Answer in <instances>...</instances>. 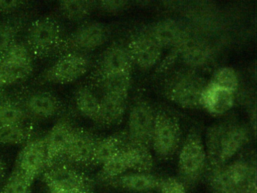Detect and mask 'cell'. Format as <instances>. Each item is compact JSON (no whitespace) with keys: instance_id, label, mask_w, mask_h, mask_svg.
Here are the masks:
<instances>
[{"instance_id":"36","label":"cell","mask_w":257,"mask_h":193,"mask_svg":"<svg viewBox=\"0 0 257 193\" xmlns=\"http://www.w3.org/2000/svg\"><path fill=\"white\" fill-rule=\"evenodd\" d=\"M6 170H7V163L2 157L0 156V179L5 176Z\"/></svg>"},{"instance_id":"35","label":"cell","mask_w":257,"mask_h":193,"mask_svg":"<svg viewBox=\"0 0 257 193\" xmlns=\"http://www.w3.org/2000/svg\"><path fill=\"white\" fill-rule=\"evenodd\" d=\"M127 1H100L97 2V9L109 14H118L128 7Z\"/></svg>"},{"instance_id":"16","label":"cell","mask_w":257,"mask_h":193,"mask_svg":"<svg viewBox=\"0 0 257 193\" xmlns=\"http://www.w3.org/2000/svg\"><path fill=\"white\" fill-rule=\"evenodd\" d=\"M72 115V113L67 111L61 115L45 137L47 152L46 169L59 162L67 149L76 126L73 124Z\"/></svg>"},{"instance_id":"37","label":"cell","mask_w":257,"mask_h":193,"mask_svg":"<svg viewBox=\"0 0 257 193\" xmlns=\"http://www.w3.org/2000/svg\"><path fill=\"white\" fill-rule=\"evenodd\" d=\"M49 193H87L80 191H66V190H49Z\"/></svg>"},{"instance_id":"18","label":"cell","mask_w":257,"mask_h":193,"mask_svg":"<svg viewBox=\"0 0 257 193\" xmlns=\"http://www.w3.org/2000/svg\"><path fill=\"white\" fill-rule=\"evenodd\" d=\"M214 50L212 45L195 33L188 41L179 60L189 69H196L207 66L213 60Z\"/></svg>"},{"instance_id":"2","label":"cell","mask_w":257,"mask_h":193,"mask_svg":"<svg viewBox=\"0 0 257 193\" xmlns=\"http://www.w3.org/2000/svg\"><path fill=\"white\" fill-rule=\"evenodd\" d=\"M64 37L61 23L52 15H46L30 23L24 42L34 60H45L55 57Z\"/></svg>"},{"instance_id":"12","label":"cell","mask_w":257,"mask_h":193,"mask_svg":"<svg viewBox=\"0 0 257 193\" xmlns=\"http://www.w3.org/2000/svg\"><path fill=\"white\" fill-rule=\"evenodd\" d=\"M43 180L49 190L80 191L91 193V181L73 166L59 161L44 170Z\"/></svg>"},{"instance_id":"29","label":"cell","mask_w":257,"mask_h":193,"mask_svg":"<svg viewBox=\"0 0 257 193\" xmlns=\"http://www.w3.org/2000/svg\"><path fill=\"white\" fill-rule=\"evenodd\" d=\"M34 62L25 64H5L0 62V81L4 87L23 82L34 72Z\"/></svg>"},{"instance_id":"22","label":"cell","mask_w":257,"mask_h":193,"mask_svg":"<svg viewBox=\"0 0 257 193\" xmlns=\"http://www.w3.org/2000/svg\"><path fill=\"white\" fill-rule=\"evenodd\" d=\"M73 102L78 113L98 124L100 111V96L90 84L79 86L73 93Z\"/></svg>"},{"instance_id":"33","label":"cell","mask_w":257,"mask_h":193,"mask_svg":"<svg viewBox=\"0 0 257 193\" xmlns=\"http://www.w3.org/2000/svg\"><path fill=\"white\" fill-rule=\"evenodd\" d=\"M158 190L159 193H186L187 187L178 177L167 176L162 177Z\"/></svg>"},{"instance_id":"8","label":"cell","mask_w":257,"mask_h":193,"mask_svg":"<svg viewBox=\"0 0 257 193\" xmlns=\"http://www.w3.org/2000/svg\"><path fill=\"white\" fill-rule=\"evenodd\" d=\"M110 36V29L104 23L85 21L68 36H65L54 57L57 58L62 54L70 52L89 54L105 45Z\"/></svg>"},{"instance_id":"10","label":"cell","mask_w":257,"mask_h":193,"mask_svg":"<svg viewBox=\"0 0 257 193\" xmlns=\"http://www.w3.org/2000/svg\"><path fill=\"white\" fill-rule=\"evenodd\" d=\"M155 117L156 110L152 104L145 98H136L129 110L125 130L127 140L151 149Z\"/></svg>"},{"instance_id":"17","label":"cell","mask_w":257,"mask_h":193,"mask_svg":"<svg viewBox=\"0 0 257 193\" xmlns=\"http://www.w3.org/2000/svg\"><path fill=\"white\" fill-rule=\"evenodd\" d=\"M150 37L162 49L172 48L191 32L190 27L176 18H163L145 27Z\"/></svg>"},{"instance_id":"6","label":"cell","mask_w":257,"mask_h":193,"mask_svg":"<svg viewBox=\"0 0 257 193\" xmlns=\"http://www.w3.org/2000/svg\"><path fill=\"white\" fill-rule=\"evenodd\" d=\"M253 176H255V166L252 160L240 157L222 167L209 170L208 183L213 193H234Z\"/></svg>"},{"instance_id":"31","label":"cell","mask_w":257,"mask_h":193,"mask_svg":"<svg viewBox=\"0 0 257 193\" xmlns=\"http://www.w3.org/2000/svg\"><path fill=\"white\" fill-rule=\"evenodd\" d=\"M208 82L221 88L229 90L236 95L240 88L239 74L234 68L230 66H222L216 69Z\"/></svg>"},{"instance_id":"30","label":"cell","mask_w":257,"mask_h":193,"mask_svg":"<svg viewBox=\"0 0 257 193\" xmlns=\"http://www.w3.org/2000/svg\"><path fill=\"white\" fill-rule=\"evenodd\" d=\"M0 62L5 64H25L34 62V58L26 43L16 40L0 54Z\"/></svg>"},{"instance_id":"23","label":"cell","mask_w":257,"mask_h":193,"mask_svg":"<svg viewBox=\"0 0 257 193\" xmlns=\"http://www.w3.org/2000/svg\"><path fill=\"white\" fill-rule=\"evenodd\" d=\"M127 141L125 130L103 138H99L94 148L91 165H103L118 152Z\"/></svg>"},{"instance_id":"38","label":"cell","mask_w":257,"mask_h":193,"mask_svg":"<svg viewBox=\"0 0 257 193\" xmlns=\"http://www.w3.org/2000/svg\"><path fill=\"white\" fill-rule=\"evenodd\" d=\"M5 88L6 87H4V84L0 81V99L6 94Z\"/></svg>"},{"instance_id":"27","label":"cell","mask_w":257,"mask_h":193,"mask_svg":"<svg viewBox=\"0 0 257 193\" xmlns=\"http://www.w3.org/2000/svg\"><path fill=\"white\" fill-rule=\"evenodd\" d=\"M29 119L15 95L6 93L0 99V125L25 123Z\"/></svg>"},{"instance_id":"26","label":"cell","mask_w":257,"mask_h":193,"mask_svg":"<svg viewBox=\"0 0 257 193\" xmlns=\"http://www.w3.org/2000/svg\"><path fill=\"white\" fill-rule=\"evenodd\" d=\"M34 135V122L0 125V145L25 144Z\"/></svg>"},{"instance_id":"15","label":"cell","mask_w":257,"mask_h":193,"mask_svg":"<svg viewBox=\"0 0 257 193\" xmlns=\"http://www.w3.org/2000/svg\"><path fill=\"white\" fill-rule=\"evenodd\" d=\"M100 137L82 127L75 126L61 161L70 165H91L96 143Z\"/></svg>"},{"instance_id":"1","label":"cell","mask_w":257,"mask_h":193,"mask_svg":"<svg viewBox=\"0 0 257 193\" xmlns=\"http://www.w3.org/2000/svg\"><path fill=\"white\" fill-rule=\"evenodd\" d=\"M247 125L234 120L217 122L209 127L206 132L207 170L222 167L243 150L250 139Z\"/></svg>"},{"instance_id":"32","label":"cell","mask_w":257,"mask_h":193,"mask_svg":"<svg viewBox=\"0 0 257 193\" xmlns=\"http://www.w3.org/2000/svg\"><path fill=\"white\" fill-rule=\"evenodd\" d=\"M32 182L13 170L4 185L3 193H31Z\"/></svg>"},{"instance_id":"11","label":"cell","mask_w":257,"mask_h":193,"mask_svg":"<svg viewBox=\"0 0 257 193\" xmlns=\"http://www.w3.org/2000/svg\"><path fill=\"white\" fill-rule=\"evenodd\" d=\"M134 64L125 44L113 42L99 56L88 75V80L109 75L132 74Z\"/></svg>"},{"instance_id":"9","label":"cell","mask_w":257,"mask_h":193,"mask_svg":"<svg viewBox=\"0 0 257 193\" xmlns=\"http://www.w3.org/2000/svg\"><path fill=\"white\" fill-rule=\"evenodd\" d=\"M14 95L31 120L52 119L67 112L62 100L49 90L23 88Z\"/></svg>"},{"instance_id":"14","label":"cell","mask_w":257,"mask_h":193,"mask_svg":"<svg viewBox=\"0 0 257 193\" xmlns=\"http://www.w3.org/2000/svg\"><path fill=\"white\" fill-rule=\"evenodd\" d=\"M47 152L44 137H35L25 143L16 160L14 170L32 182L46 169Z\"/></svg>"},{"instance_id":"20","label":"cell","mask_w":257,"mask_h":193,"mask_svg":"<svg viewBox=\"0 0 257 193\" xmlns=\"http://www.w3.org/2000/svg\"><path fill=\"white\" fill-rule=\"evenodd\" d=\"M100 111L97 125L112 127L119 125L124 119L127 108V95L100 93Z\"/></svg>"},{"instance_id":"25","label":"cell","mask_w":257,"mask_h":193,"mask_svg":"<svg viewBox=\"0 0 257 193\" xmlns=\"http://www.w3.org/2000/svg\"><path fill=\"white\" fill-rule=\"evenodd\" d=\"M125 144L112 158L100 166L101 170L99 176L103 180L109 181L127 172L133 171L132 158Z\"/></svg>"},{"instance_id":"5","label":"cell","mask_w":257,"mask_h":193,"mask_svg":"<svg viewBox=\"0 0 257 193\" xmlns=\"http://www.w3.org/2000/svg\"><path fill=\"white\" fill-rule=\"evenodd\" d=\"M183 131L178 119L165 109L156 110L151 149L159 158L174 156L183 142Z\"/></svg>"},{"instance_id":"21","label":"cell","mask_w":257,"mask_h":193,"mask_svg":"<svg viewBox=\"0 0 257 193\" xmlns=\"http://www.w3.org/2000/svg\"><path fill=\"white\" fill-rule=\"evenodd\" d=\"M160 176L151 172L131 171L109 180L111 185L133 192H148L158 189L160 183Z\"/></svg>"},{"instance_id":"4","label":"cell","mask_w":257,"mask_h":193,"mask_svg":"<svg viewBox=\"0 0 257 193\" xmlns=\"http://www.w3.org/2000/svg\"><path fill=\"white\" fill-rule=\"evenodd\" d=\"M207 168L205 146L201 132L192 128L182 142L178 151V178L188 188L195 185Z\"/></svg>"},{"instance_id":"19","label":"cell","mask_w":257,"mask_h":193,"mask_svg":"<svg viewBox=\"0 0 257 193\" xmlns=\"http://www.w3.org/2000/svg\"><path fill=\"white\" fill-rule=\"evenodd\" d=\"M235 102V93L207 81L201 96V107L212 116H221L228 113Z\"/></svg>"},{"instance_id":"24","label":"cell","mask_w":257,"mask_h":193,"mask_svg":"<svg viewBox=\"0 0 257 193\" xmlns=\"http://www.w3.org/2000/svg\"><path fill=\"white\" fill-rule=\"evenodd\" d=\"M29 18V12L24 10L0 21V54L18 40L21 32L28 25Z\"/></svg>"},{"instance_id":"34","label":"cell","mask_w":257,"mask_h":193,"mask_svg":"<svg viewBox=\"0 0 257 193\" xmlns=\"http://www.w3.org/2000/svg\"><path fill=\"white\" fill-rule=\"evenodd\" d=\"M31 3L28 1H3L0 0V15H15L22 12Z\"/></svg>"},{"instance_id":"28","label":"cell","mask_w":257,"mask_h":193,"mask_svg":"<svg viewBox=\"0 0 257 193\" xmlns=\"http://www.w3.org/2000/svg\"><path fill=\"white\" fill-rule=\"evenodd\" d=\"M97 9L95 1H60L58 11L60 15L73 22L85 21Z\"/></svg>"},{"instance_id":"7","label":"cell","mask_w":257,"mask_h":193,"mask_svg":"<svg viewBox=\"0 0 257 193\" xmlns=\"http://www.w3.org/2000/svg\"><path fill=\"white\" fill-rule=\"evenodd\" d=\"M92 66L89 54L66 53L57 57L56 61L38 77L40 84H66L74 82L85 75Z\"/></svg>"},{"instance_id":"13","label":"cell","mask_w":257,"mask_h":193,"mask_svg":"<svg viewBox=\"0 0 257 193\" xmlns=\"http://www.w3.org/2000/svg\"><path fill=\"white\" fill-rule=\"evenodd\" d=\"M124 44L134 64L141 70H150L157 66L162 60L163 49L150 37L145 27L129 35Z\"/></svg>"},{"instance_id":"3","label":"cell","mask_w":257,"mask_h":193,"mask_svg":"<svg viewBox=\"0 0 257 193\" xmlns=\"http://www.w3.org/2000/svg\"><path fill=\"white\" fill-rule=\"evenodd\" d=\"M207 84L196 70L185 68L170 75L162 90L165 98L178 107L195 110L201 108V96Z\"/></svg>"}]
</instances>
